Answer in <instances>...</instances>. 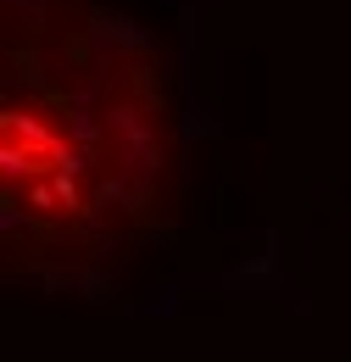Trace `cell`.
I'll return each mask as SVG.
<instances>
[{"mask_svg":"<svg viewBox=\"0 0 351 362\" xmlns=\"http://www.w3.org/2000/svg\"><path fill=\"white\" fill-rule=\"evenodd\" d=\"M162 84L145 67L112 84L84 78L67 90L56 73L6 100L0 117V173L6 212L45 218L50 234L95 218H134L151 206L162 173Z\"/></svg>","mask_w":351,"mask_h":362,"instance_id":"1","label":"cell"}]
</instances>
